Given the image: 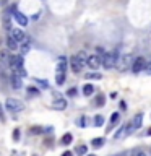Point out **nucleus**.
<instances>
[{"instance_id": "1", "label": "nucleus", "mask_w": 151, "mask_h": 156, "mask_svg": "<svg viewBox=\"0 0 151 156\" xmlns=\"http://www.w3.org/2000/svg\"><path fill=\"white\" fill-rule=\"evenodd\" d=\"M23 55H10V60H8V65L10 68L13 70L15 75L18 76H26V70H24V65H23Z\"/></svg>"}, {"instance_id": "2", "label": "nucleus", "mask_w": 151, "mask_h": 156, "mask_svg": "<svg viewBox=\"0 0 151 156\" xmlns=\"http://www.w3.org/2000/svg\"><path fill=\"white\" fill-rule=\"evenodd\" d=\"M86 58H88V55H86V52H78L76 55H73L72 58H70V68H72V72L73 73H80L81 70H83V67L86 65Z\"/></svg>"}, {"instance_id": "3", "label": "nucleus", "mask_w": 151, "mask_h": 156, "mask_svg": "<svg viewBox=\"0 0 151 156\" xmlns=\"http://www.w3.org/2000/svg\"><path fill=\"white\" fill-rule=\"evenodd\" d=\"M99 57H101V67H104L106 70L114 68L117 65V62H119V55H117V52H104Z\"/></svg>"}, {"instance_id": "4", "label": "nucleus", "mask_w": 151, "mask_h": 156, "mask_svg": "<svg viewBox=\"0 0 151 156\" xmlns=\"http://www.w3.org/2000/svg\"><path fill=\"white\" fill-rule=\"evenodd\" d=\"M65 73H67V60L65 57L58 58L57 68H55V83L57 85H63L65 83Z\"/></svg>"}, {"instance_id": "5", "label": "nucleus", "mask_w": 151, "mask_h": 156, "mask_svg": "<svg viewBox=\"0 0 151 156\" xmlns=\"http://www.w3.org/2000/svg\"><path fill=\"white\" fill-rule=\"evenodd\" d=\"M5 106H7V109L12 111V112H21L24 109V104L19 99H16V98H8V99L5 101Z\"/></svg>"}, {"instance_id": "6", "label": "nucleus", "mask_w": 151, "mask_h": 156, "mask_svg": "<svg viewBox=\"0 0 151 156\" xmlns=\"http://www.w3.org/2000/svg\"><path fill=\"white\" fill-rule=\"evenodd\" d=\"M130 65H132V72H133V73L145 72V67H146V58H145V57H135V58H133V62H132Z\"/></svg>"}, {"instance_id": "7", "label": "nucleus", "mask_w": 151, "mask_h": 156, "mask_svg": "<svg viewBox=\"0 0 151 156\" xmlns=\"http://www.w3.org/2000/svg\"><path fill=\"white\" fill-rule=\"evenodd\" d=\"M141 124H143V114H136L133 119H132L130 124H127V133H132L133 130L140 129Z\"/></svg>"}, {"instance_id": "8", "label": "nucleus", "mask_w": 151, "mask_h": 156, "mask_svg": "<svg viewBox=\"0 0 151 156\" xmlns=\"http://www.w3.org/2000/svg\"><path fill=\"white\" fill-rule=\"evenodd\" d=\"M10 37H12L13 41H15V42H16L18 46H19V44H21V42L24 41V39H26V34H24L23 29L15 28V29H10Z\"/></svg>"}, {"instance_id": "9", "label": "nucleus", "mask_w": 151, "mask_h": 156, "mask_svg": "<svg viewBox=\"0 0 151 156\" xmlns=\"http://www.w3.org/2000/svg\"><path fill=\"white\" fill-rule=\"evenodd\" d=\"M86 65L91 68V70H97L101 67V57L99 54H93V55H88L86 58Z\"/></svg>"}, {"instance_id": "10", "label": "nucleus", "mask_w": 151, "mask_h": 156, "mask_svg": "<svg viewBox=\"0 0 151 156\" xmlns=\"http://www.w3.org/2000/svg\"><path fill=\"white\" fill-rule=\"evenodd\" d=\"M13 18H15V21H16L19 26H26V24H28V18L24 16L21 12H18V10H15V12H13Z\"/></svg>"}, {"instance_id": "11", "label": "nucleus", "mask_w": 151, "mask_h": 156, "mask_svg": "<svg viewBox=\"0 0 151 156\" xmlns=\"http://www.w3.org/2000/svg\"><path fill=\"white\" fill-rule=\"evenodd\" d=\"M29 49H31V37L26 36V39H24L21 44H19V52H21L19 55H24V54H26Z\"/></svg>"}, {"instance_id": "12", "label": "nucleus", "mask_w": 151, "mask_h": 156, "mask_svg": "<svg viewBox=\"0 0 151 156\" xmlns=\"http://www.w3.org/2000/svg\"><path fill=\"white\" fill-rule=\"evenodd\" d=\"M54 107L58 111H63L67 107V101L63 99V98H55V99H54Z\"/></svg>"}, {"instance_id": "13", "label": "nucleus", "mask_w": 151, "mask_h": 156, "mask_svg": "<svg viewBox=\"0 0 151 156\" xmlns=\"http://www.w3.org/2000/svg\"><path fill=\"white\" fill-rule=\"evenodd\" d=\"M10 81H12V86L15 88V90H19V88L23 86V81H21V78H19L18 75H12V78H10Z\"/></svg>"}, {"instance_id": "14", "label": "nucleus", "mask_w": 151, "mask_h": 156, "mask_svg": "<svg viewBox=\"0 0 151 156\" xmlns=\"http://www.w3.org/2000/svg\"><path fill=\"white\" fill-rule=\"evenodd\" d=\"M125 135H128V133H127V125H122L120 129H119V130L115 132L114 138H115V140H120V138H124Z\"/></svg>"}, {"instance_id": "15", "label": "nucleus", "mask_w": 151, "mask_h": 156, "mask_svg": "<svg viewBox=\"0 0 151 156\" xmlns=\"http://www.w3.org/2000/svg\"><path fill=\"white\" fill-rule=\"evenodd\" d=\"M128 60H130V55H124L120 62H117V65H119L120 70H125V68H127V63H130Z\"/></svg>"}, {"instance_id": "16", "label": "nucleus", "mask_w": 151, "mask_h": 156, "mask_svg": "<svg viewBox=\"0 0 151 156\" xmlns=\"http://www.w3.org/2000/svg\"><path fill=\"white\" fill-rule=\"evenodd\" d=\"M72 141H73V135H72V133H65V135L62 136L60 143H62V145H70Z\"/></svg>"}, {"instance_id": "17", "label": "nucleus", "mask_w": 151, "mask_h": 156, "mask_svg": "<svg viewBox=\"0 0 151 156\" xmlns=\"http://www.w3.org/2000/svg\"><path fill=\"white\" fill-rule=\"evenodd\" d=\"M104 145V138H93V141H91V146L93 148H101V146Z\"/></svg>"}, {"instance_id": "18", "label": "nucleus", "mask_w": 151, "mask_h": 156, "mask_svg": "<svg viewBox=\"0 0 151 156\" xmlns=\"http://www.w3.org/2000/svg\"><path fill=\"white\" fill-rule=\"evenodd\" d=\"M93 93H94V86L93 85H85L83 86V94L85 96H91Z\"/></svg>"}, {"instance_id": "19", "label": "nucleus", "mask_w": 151, "mask_h": 156, "mask_svg": "<svg viewBox=\"0 0 151 156\" xmlns=\"http://www.w3.org/2000/svg\"><path fill=\"white\" fill-rule=\"evenodd\" d=\"M7 47L10 49V51H16V49H18V44L15 42L10 36H8V37H7Z\"/></svg>"}, {"instance_id": "20", "label": "nucleus", "mask_w": 151, "mask_h": 156, "mask_svg": "<svg viewBox=\"0 0 151 156\" xmlns=\"http://www.w3.org/2000/svg\"><path fill=\"white\" fill-rule=\"evenodd\" d=\"M119 120H120V114H119V112H114V114L111 115V127H112V125H115Z\"/></svg>"}, {"instance_id": "21", "label": "nucleus", "mask_w": 151, "mask_h": 156, "mask_svg": "<svg viewBox=\"0 0 151 156\" xmlns=\"http://www.w3.org/2000/svg\"><path fill=\"white\" fill-rule=\"evenodd\" d=\"M86 78L88 80H101V73H97V72H94V73H88L86 75Z\"/></svg>"}, {"instance_id": "22", "label": "nucleus", "mask_w": 151, "mask_h": 156, "mask_svg": "<svg viewBox=\"0 0 151 156\" xmlns=\"http://www.w3.org/2000/svg\"><path fill=\"white\" fill-rule=\"evenodd\" d=\"M94 125H96V127L104 125V117H102V115H96V117H94Z\"/></svg>"}, {"instance_id": "23", "label": "nucleus", "mask_w": 151, "mask_h": 156, "mask_svg": "<svg viewBox=\"0 0 151 156\" xmlns=\"http://www.w3.org/2000/svg\"><path fill=\"white\" fill-rule=\"evenodd\" d=\"M39 91L37 88H33V86H28V96H37Z\"/></svg>"}, {"instance_id": "24", "label": "nucleus", "mask_w": 151, "mask_h": 156, "mask_svg": "<svg viewBox=\"0 0 151 156\" xmlns=\"http://www.w3.org/2000/svg\"><path fill=\"white\" fill-rule=\"evenodd\" d=\"M94 104H96V106H104V96H102V94H97Z\"/></svg>"}, {"instance_id": "25", "label": "nucleus", "mask_w": 151, "mask_h": 156, "mask_svg": "<svg viewBox=\"0 0 151 156\" xmlns=\"http://www.w3.org/2000/svg\"><path fill=\"white\" fill-rule=\"evenodd\" d=\"M29 132H31L33 135H37V133H42L44 129H42V127H31V130H29Z\"/></svg>"}, {"instance_id": "26", "label": "nucleus", "mask_w": 151, "mask_h": 156, "mask_svg": "<svg viewBox=\"0 0 151 156\" xmlns=\"http://www.w3.org/2000/svg\"><path fill=\"white\" fill-rule=\"evenodd\" d=\"M86 150H88L86 146H85V145H81V146H78V148H76V153L83 156V154H86Z\"/></svg>"}, {"instance_id": "27", "label": "nucleus", "mask_w": 151, "mask_h": 156, "mask_svg": "<svg viewBox=\"0 0 151 156\" xmlns=\"http://www.w3.org/2000/svg\"><path fill=\"white\" fill-rule=\"evenodd\" d=\"M13 140H15V141L19 140V129H15V130H13Z\"/></svg>"}, {"instance_id": "28", "label": "nucleus", "mask_w": 151, "mask_h": 156, "mask_svg": "<svg viewBox=\"0 0 151 156\" xmlns=\"http://www.w3.org/2000/svg\"><path fill=\"white\" fill-rule=\"evenodd\" d=\"M145 72L148 73V75H151V62H146V67H145Z\"/></svg>"}, {"instance_id": "29", "label": "nucleus", "mask_w": 151, "mask_h": 156, "mask_svg": "<svg viewBox=\"0 0 151 156\" xmlns=\"http://www.w3.org/2000/svg\"><path fill=\"white\" fill-rule=\"evenodd\" d=\"M67 94H68V96H75V94H76V90H75V88H72V90L67 91Z\"/></svg>"}, {"instance_id": "30", "label": "nucleus", "mask_w": 151, "mask_h": 156, "mask_svg": "<svg viewBox=\"0 0 151 156\" xmlns=\"http://www.w3.org/2000/svg\"><path fill=\"white\" fill-rule=\"evenodd\" d=\"M0 122H5V114L2 111V104H0Z\"/></svg>"}, {"instance_id": "31", "label": "nucleus", "mask_w": 151, "mask_h": 156, "mask_svg": "<svg viewBox=\"0 0 151 156\" xmlns=\"http://www.w3.org/2000/svg\"><path fill=\"white\" fill-rule=\"evenodd\" d=\"M78 124H80L81 127H85V125H86V117H81V119H80V122H78Z\"/></svg>"}, {"instance_id": "32", "label": "nucleus", "mask_w": 151, "mask_h": 156, "mask_svg": "<svg viewBox=\"0 0 151 156\" xmlns=\"http://www.w3.org/2000/svg\"><path fill=\"white\" fill-rule=\"evenodd\" d=\"M62 156H73V153H72V151H65V153H63Z\"/></svg>"}, {"instance_id": "33", "label": "nucleus", "mask_w": 151, "mask_h": 156, "mask_svg": "<svg viewBox=\"0 0 151 156\" xmlns=\"http://www.w3.org/2000/svg\"><path fill=\"white\" fill-rule=\"evenodd\" d=\"M136 156H146V154L143 153V151H140V153H136Z\"/></svg>"}, {"instance_id": "34", "label": "nucleus", "mask_w": 151, "mask_h": 156, "mask_svg": "<svg viewBox=\"0 0 151 156\" xmlns=\"http://www.w3.org/2000/svg\"><path fill=\"white\" fill-rule=\"evenodd\" d=\"M146 135H148V136L151 135V129H148V132H146Z\"/></svg>"}, {"instance_id": "35", "label": "nucleus", "mask_w": 151, "mask_h": 156, "mask_svg": "<svg viewBox=\"0 0 151 156\" xmlns=\"http://www.w3.org/2000/svg\"><path fill=\"white\" fill-rule=\"evenodd\" d=\"M86 156H96V154H86Z\"/></svg>"}, {"instance_id": "36", "label": "nucleus", "mask_w": 151, "mask_h": 156, "mask_svg": "<svg viewBox=\"0 0 151 156\" xmlns=\"http://www.w3.org/2000/svg\"><path fill=\"white\" fill-rule=\"evenodd\" d=\"M0 76H2V72H0Z\"/></svg>"}]
</instances>
